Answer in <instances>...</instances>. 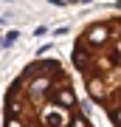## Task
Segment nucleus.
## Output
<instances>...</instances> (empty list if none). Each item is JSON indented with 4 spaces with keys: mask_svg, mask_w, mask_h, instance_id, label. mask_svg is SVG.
I'll list each match as a JSON object with an SVG mask.
<instances>
[{
    "mask_svg": "<svg viewBox=\"0 0 121 127\" xmlns=\"http://www.w3.org/2000/svg\"><path fill=\"white\" fill-rule=\"evenodd\" d=\"M71 62L93 104L121 127V14L90 20L73 40Z\"/></svg>",
    "mask_w": 121,
    "mask_h": 127,
    "instance_id": "f03ea898",
    "label": "nucleus"
},
{
    "mask_svg": "<svg viewBox=\"0 0 121 127\" xmlns=\"http://www.w3.org/2000/svg\"><path fill=\"white\" fill-rule=\"evenodd\" d=\"M3 127H96L71 71L56 57L23 65L3 93Z\"/></svg>",
    "mask_w": 121,
    "mask_h": 127,
    "instance_id": "f257e3e1",
    "label": "nucleus"
}]
</instances>
